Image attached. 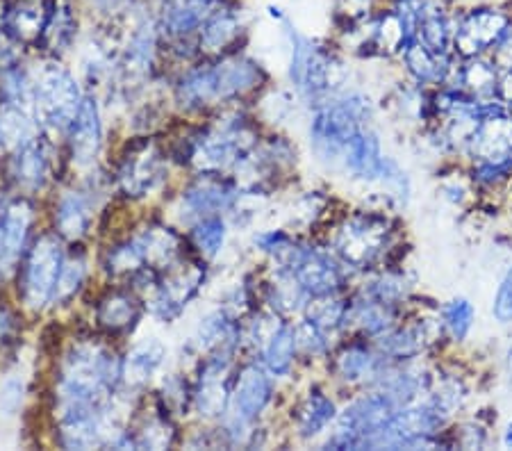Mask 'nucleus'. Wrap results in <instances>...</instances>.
Masks as SVG:
<instances>
[{
    "mask_svg": "<svg viewBox=\"0 0 512 451\" xmlns=\"http://www.w3.org/2000/svg\"><path fill=\"white\" fill-rule=\"evenodd\" d=\"M123 383V358L103 342H76L66 351L55 379L57 422L78 420L110 406Z\"/></svg>",
    "mask_w": 512,
    "mask_h": 451,
    "instance_id": "nucleus-1",
    "label": "nucleus"
},
{
    "mask_svg": "<svg viewBox=\"0 0 512 451\" xmlns=\"http://www.w3.org/2000/svg\"><path fill=\"white\" fill-rule=\"evenodd\" d=\"M267 82V71L246 55L228 53L214 62L189 69L176 85L180 108L198 112L219 103L255 94Z\"/></svg>",
    "mask_w": 512,
    "mask_h": 451,
    "instance_id": "nucleus-2",
    "label": "nucleus"
},
{
    "mask_svg": "<svg viewBox=\"0 0 512 451\" xmlns=\"http://www.w3.org/2000/svg\"><path fill=\"white\" fill-rule=\"evenodd\" d=\"M374 105L360 92L333 96L315 105L310 119V146L324 164H342L346 144L369 126Z\"/></svg>",
    "mask_w": 512,
    "mask_h": 451,
    "instance_id": "nucleus-3",
    "label": "nucleus"
},
{
    "mask_svg": "<svg viewBox=\"0 0 512 451\" xmlns=\"http://www.w3.org/2000/svg\"><path fill=\"white\" fill-rule=\"evenodd\" d=\"M346 69L337 53L321 41H312L292 32V62H289V80L305 103L319 105L337 96L344 85Z\"/></svg>",
    "mask_w": 512,
    "mask_h": 451,
    "instance_id": "nucleus-4",
    "label": "nucleus"
},
{
    "mask_svg": "<svg viewBox=\"0 0 512 451\" xmlns=\"http://www.w3.org/2000/svg\"><path fill=\"white\" fill-rule=\"evenodd\" d=\"M274 401V381L267 367L246 365L237 372L230 392L224 436L230 447H253L258 440L255 422Z\"/></svg>",
    "mask_w": 512,
    "mask_h": 451,
    "instance_id": "nucleus-5",
    "label": "nucleus"
},
{
    "mask_svg": "<svg viewBox=\"0 0 512 451\" xmlns=\"http://www.w3.org/2000/svg\"><path fill=\"white\" fill-rule=\"evenodd\" d=\"M85 94L80 92L76 76L57 62L41 64L32 78L30 105L41 126L53 133H66L82 105Z\"/></svg>",
    "mask_w": 512,
    "mask_h": 451,
    "instance_id": "nucleus-6",
    "label": "nucleus"
},
{
    "mask_svg": "<svg viewBox=\"0 0 512 451\" xmlns=\"http://www.w3.org/2000/svg\"><path fill=\"white\" fill-rule=\"evenodd\" d=\"M255 146H258V133L251 119H246L244 114H230L198 130L192 162L201 171L224 174L228 169H235L237 162L246 158Z\"/></svg>",
    "mask_w": 512,
    "mask_h": 451,
    "instance_id": "nucleus-7",
    "label": "nucleus"
},
{
    "mask_svg": "<svg viewBox=\"0 0 512 451\" xmlns=\"http://www.w3.org/2000/svg\"><path fill=\"white\" fill-rule=\"evenodd\" d=\"M392 219L378 210H360L342 221L335 253L351 269H369L392 249Z\"/></svg>",
    "mask_w": 512,
    "mask_h": 451,
    "instance_id": "nucleus-8",
    "label": "nucleus"
},
{
    "mask_svg": "<svg viewBox=\"0 0 512 451\" xmlns=\"http://www.w3.org/2000/svg\"><path fill=\"white\" fill-rule=\"evenodd\" d=\"M399 406L387 392L374 388L367 395L353 399L342 413H337V426L326 447L333 449H367L369 442L381 433Z\"/></svg>",
    "mask_w": 512,
    "mask_h": 451,
    "instance_id": "nucleus-9",
    "label": "nucleus"
},
{
    "mask_svg": "<svg viewBox=\"0 0 512 451\" xmlns=\"http://www.w3.org/2000/svg\"><path fill=\"white\" fill-rule=\"evenodd\" d=\"M512 28V14L501 5L478 3L456 12L451 51L458 60L487 55Z\"/></svg>",
    "mask_w": 512,
    "mask_h": 451,
    "instance_id": "nucleus-10",
    "label": "nucleus"
},
{
    "mask_svg": "<svg viewBox=\"0 0 512 451\" xmlns=\"http://www.w3.org/2000/svg\"><path fill=\"white\" fill-rule=\"evenodd\" d=\"M64 240L57 233H41L28 251L21 269V297L30 310H44L53 303L57 276L66 258Z\"/></svg>",
    "mask_w": 512,
    "mask_h": 451,
    "instance_id": "nucleus-11",
    "label": "nucleus"
},
{
    "mask_svg": "<svg viewBox=\"0 0 512 451\" xmlns=\"http://www.w3.org/2000/svg\"><path fill=\"white\" fill-rule=\"evenodd\" d=\"M117 187L128 199H144L167 178V158L151 137H135L128 142L117 167Z\"/></svg>",
    "mask_w": 512,
    "mask_h": 451,
    "instance_id": "nucleus-12",
    "label": "nucleus"
},
{
    "mask_svg": "<svg viewBox=\"0 0 512 451\" xmlns=\"http://www.w3.org/2000/svg\"><path fill=\"white\" fill-rule=\"evenodd\" d=\"M208 278L203 260H180L160 276V283L155 285L151 294H146V306L153 317L160 322L171 324L185 313V308L192 303Z\"/></svg>",
    "mask_w": 512,
    "mask_h": 451,
    "instance_id": "nucleus-13",
    "label": "nucleus"
},
{
    "mask_svg": "<svg viewBox=\"0 0 512 451\" xmlns=\"http://www.w3.org/2000/svg\"><path fill=\"white\" fill-rule=\"evenodd\" d=\"M233 383V356H205L194 385V408L208 420L221 417L228 410Z\"/></svg>",
    "mask_w": 512,
    "mask_h": 451,
    "instance_id": "nucleus-14",
    "label": "nucleus"
},
{
    "mask_svg": "<svg viewBox=\"0 0 512 451\" xmlns=\"http://www.w3.org/2000/svg\"><path fill=\"white\" fill-rule=\"evenodd\" d=\"M239 187L233 180L224 178V174H210L201 171V176L187 185V190L180 196L183 215L187 219H203L221 212H230L239 203Z\"/></svg>",
    "mask_w": 512,
    "mask_h": 451,
    "instance_id": "nucleus-15",
    "label": "nucleus"
},
{
    "mask_svg": "<svg viewBox=\"0 0 512 451\" xmlns=\"http://www.w3.org/2000/svg\"><path fill=\"white\" fill-rule=\"evenodd\" d=\"M392 365V360H387L381 351L374 347V342H362L355 340L346 344L333 356V374L342 383L349 385H374L385 374V369Z\"/></svg>",
    "mask_w": 512,
    "mask_h": 451,
    "instance_id": "nucleus-16",
    "label": "nucleus"
},
{
    "mask_svg": "<svg viewBox=\"0 0 512 451\" xmlns=\"http://www.w3.org/2000/svg\"><path fill=\"white\" fill-rule=\"evenodd\" d=\"M66 135H69V151L73 164L80 169L92 167L103 144L101 108H98L94 96L82 98L80 110L76 119H73L71 128L66 130Z\"/></svg>",
    "mask_w": 512,
    "mask_h": 451,
    "instance_id": "nucleus-17",
    "label": "nucleus"
},
{
    "mask_svg": "<svg viewBox=\"0 0 512 451\" xmlns=\"http://www.w3.org/2000/svg\"><path fill=\"white\" fill-rule=\"evenodd\" d=\"M144 306L139 301V294L132 290H117L105 292L101 299H98L96 306V324L101 331L107 335H128L135 331L142 322Z\"/></svg>",
    "mask_w": 512,
    "mask_h": 451,
    "instance_id": "nucleus-18",
    "label": "nucleus"
},
{
    "mask_svg": "<svg viewBox=\"0 0 512 451\" xmlns=\"http://www.w3.org/2000/svg\"><path fill=\"white\" fill-rule=\"evenodd\" d=\"M221 0H164L160 16V32L171 41L183 44L196 32H201L203 23L210 19Z\"/></svg>",
    "mask_w": 512,
    "mask_h": 451,
    "instance_id": "nucleus-19",
    "label": "nucleus"
},
{
    "mask_svg": "<svg viewBox=\"0 0 512 451\" xmlns=\"http://www.w3.org/2000/svg\"><path fill=\"white\" fill-rule=\"evenodd\" d=\"M417 39L431 48L435 55H449L453 44V26L456 12L451 10L449 0H419L417 3Z\"/></svg>",
    "mask_w": 512,
    "mask_h": 451,
    "instance_id": "nucleus-20",
    "label": "nucleus"
},
{
    "mask_svg": "<svg viewBox=\"0 0 512 451\" xmlns=\"http://www.w3.org/2000/svg\"><path fill=\"white\" fill-rule=\"evenodd\" d=\"M94 196L92 190H69L55 205V233L64 242H80L92 231Z\"/></svg>",
    "mask_w": 512,
    "mask_h": 451,
    "instance_id": "nucleus-21",
    "label": "nucleus"
},
{
    "mask_svg": "<svg viewBox=\"0 0 512 451\" xmlns=\"http://www.w3.org/2000/svg\"><path fill=\"white\" fill-rule=\"evenodd\" d=\"M239 344H242V328L228 310H214L205 315L194 335V347L205 356H235Z\"/></svg>",
    "mask_w": 512,
    "mask_h": 451,
    "instance_id": "nucleus-22",
    "label": "nucleus"
},
{
    "mask_svg": "<svg viewBox=\"0 0 512 451\" xmlns=\"http://www.w3.org/2000/svg\"><path fill=\"white\" fill-rule=\"evenodd\" d=\"M55 0H14L7 7V35L21 44H41L48 21H51Z\"/></svg>",
    "mask_w": 512,
    "mask_h": 451,
    "instance_id": "nucleus-23",
    "label": "nucleus"
},
{
    "mask_svg": "<svg viewBox=\"0 0 512 451\" xmlns=\"http://www.w3.org/2000/svg\"><path fill=\"white\" fill-rule=\"evenodd\" d=\"M385 153H383V144L381 137L371 126L362 128L360 133H355L349 144H346L344 155H342V164L346 171L353 178L358 180H367V183H376L378 174H381Z\"/></svg>",
    "mask_w": 512,
    "mask_h": 451,
    "instance_id": "nucleus-24",
    "label": "nucleus"
},
{
    "mask_svg": "<svg viewBox=\"0 0 512 451\" xmlns=\"http://www.w3.org/2000/svg\"><path fill=\"white\" fill-rule=\"evenodd\" d=\"M399 324V306H390L374 297L358 292V297H353L349 303V315H346V328H355L362 338L374 340L378 335Z\"/></svg>",
    "mask_w": 512,
    "mask_h": 451,
    "instance_id": "nucleus-25",
    "label": "nucleus"
},
{
    "mask_svg": "<svg viewBox=\"0 0 512 451\" xmlns=\"http://www.w3.org/2000/svg\"><path fill=\"white\" fill-rule=\"evenodd\" d=\"M135 237L144 251L146 267H153L164 274L180 260H185V240L169 226L148 224L135 233Z\"/></svg>",
    "mask_w": 512,
    "mask_h": 451,
    "instance_id": "nucleus-26",
    "label": "nucleus"
},
{
    "mask_svg": "<svg viewBox=\"0 0 512 451\" xmlns=\"http://www.w3.org/2000/svg\"><path fill=\"white\" fill-rule=\"evenodd\" d=\"M337 420L335 401L326 395V390L310 388L299 399L292 410V422L296 426V436L303 440H312L324 433L330 424Z\"/></svg>",
    "mask_w": 512,
    "mask_h": 451,
    "instance_id": "nucleus-27",
    "label": "nucleus"
},
{
    "mask_svg": "<svg viewBox=\"0 0 512 451\" xmlns=\"http://www.w3.org/2000/svg\"><path fill=\"white\" fill-rule=\"evenodd\" d=\"M14 169L16 178H19V183L26 187V190H44L53 174L51 144H48L41 135L32 137L26 144H21L14 160Z\"/></svg>",
    "mask_w": 512,
    "mask_h": 451,
    "instance_id": "nucleus-28",
    "label": "nucleus"
},
{
    "mask_svg": "<svg viewBox=\"0 0 512 451\" xmlns=\"http://www.w3.org/2000/svg\"><path fill=\"white\" fill-rule=\"evenodd\" d=\"M242 21L235 10L219 5L198 32V51L210 55H228L242 35Z\"/></svg>",
    "mask_w": 512,
    "mask_h": 451,
    "instance_id": "nucleus-29",
    "label": "nucleus"
},
{
    "mask_svg": "<svg viewBox=\"0 0 512 451\" xmlns=\"http://www.w3.org/2000/svg\"><path fill=\"white\" fill-rule=\"evenodd\" d=\"M164 358H167V347L160 340L148 338L137 342L123 358V383L132 385V388H144L158 374Z\"/></svg>",
    "mask_w": 512,
    "mask_h": 451,
    "instance_id": "nucleus-30",
    "label": "nucleus"
},
{
    "mask_svg": "<svg viewBox=\"0 0 512 451\" xmlns=\"http://www.w3.org/2000/svg\"><path fill=\"white\" fill-rule=\"evenodd\" d=\"M171 417L158 401L151 413L139 417L135 429H128L132 449H169L176 442V426Z\"/></svg>",
    "mask_w": 512,
    "mask_h": 451,
    "instance_id": "nucleus-31",
    "label": "nucleus"
},
{
    "mask_svg": "<svg viewBox=\"0 0 512 451\" xmlns=\"http://www.w3.org/2000/svg\"><path fill=\"white\" fill-rule=\"evenodd\" d=\"M460 69L456 71L458 76V87L465 89L467 94L474 98H497L499 89V69L494 67L490 55H478L472 60H460Z\"/></svg>",
    "mask_w": 512,
    "mask_h": 451,
    "instance_id": "nucleus-32",
    "label": "nucleus"
},
{
    "mask_svg": "<svg viewBox=\"0 0 512 451\" xmlns=\"http://www.w3.org/2000/svg\"><path fill=\"white\" fill-rule=\"evenodd\" d=\"M296 351H299V344H296L294 326L280 322L262 347V363L271 376H289L296 360Z\"/></svg>",
    "mask_w": 512,
    "mask_h": 451,
    "instance_id": "nucleus-33",
    "label": "nucleus"
},
{
    "mask_svg": "<svg viewBox=\"0 0 512 451\" xmlns=\"http://www.w3.org/2000/svg\"><path fill=\"white\" fill-rule=\"evenodd\" d=\"M35 224V205L26 199L14 201L7 208L3 217V226H0V244L10 253L12 258H19L23 246L28 242L30 228Z\"/></svg>",
    "mask_w": 512,
    "mask_h": 451,
    "instance_id": "nucleus-34",
    "label": "nucleus"
},
{
    "mask_svg": "<svg viewBox=\"0 0 512 451\" xmlns=\"http://www.w3.org/2000/svg\"><path fill=\"white\" fill-rule=\"evenodd\" d=\"M374 347L381 351V354L392 360V363H415V360L424 354V340L417 333L415 326H399L396 324L392 331H387L378 338L371 340Z\"/></svg>",
    "mask_w": 512,
    "mask_h": 451,
    "instance_id": "nucleus-35",
    "label": "nucleus"
},
{
    "mask_svg": "<svg viewBox=\"0 0 512 451\" xmlns=\"http://www.w3.org/2000/svg\"><path fill=\"white\" fill-rule=\"evenodd\" d=\"M310 297L305 294L303 287L296 281L292 272L276 267L274 281L267 283V303L271 313L276 315H294L299 310H305Z\"/></svg>",
    "mask_w": 512,
    "mask_h": 451,
    "instance_id": "nucleus-36",
    "label": "nucleus"
},
{
    "mask_svg": "<svg viewBox=\"0 0 512 451\" xmlns=\"http://www.w3.org/2000/svg\"><path fill=\"white\" fill-rule=\"evenodd\" d=\"M78 19L73 12L71 0H55L51 21H48L41 44L51 55H62L71 48L73 39H76Z\"/></svg>",
    "mask_w": 512,
    "mask_h": 451,
    "instance_id": "nucleus-37",
    "label": "nucleus"
},
{
    "mask_svg": "<svg viewBox=\"0 0 512 451\" xmlns=\"http://www.w3.org/2000/svg\"><path fill=\"white\" fill-rule=\"evenodd\" d=\"M155 48H158V32L153 26H142L130 37L121 57V67L132 78L148 76L155 64Z\"/></svg>",
    "mask_w": 512,
    "mask_h": 451,
    "instance_id": "nucleus-38",
    "label": "nucleus"
},
{
    "mask_svg": "<svg viewBox=\"0 0 512 451\" xmlns=\"http://www.w3.org/2000/svg\"><path fill=\"white\" fill-rule=\"evenodd\" d=\"M89 274V260L82 251L73 249L71 253H66V258L62 262L60 276H57V285H55V294H53V303L55 306H66L76 299V294L85 287Z\"/></svg>",
    "mask_w": 512,
    "mask_h": 451,
    "instance_id": "nucleus-39",
    "label": "nucleus"
},
{
    "mask_svg": "<svg viewBox=\"0 0 512 451\" xmlns=\"http://www.w3.org/2000/svg\"><path fill=\"white\" fill-rule=\"evenodd\" d=\"M428 401L440 410L444 417H451L465 406L469 397L467 383L456 374H444V376H431V385H428Z\"/></svg>",
    "mask_w": 512,
    "mask_h": 451,
    "instance_id": "nucleus-40",
    "label": "nucleus"
},
{
    "mask_svg": "<svg viewBox=\"0 0 512 451\" xmlns=\"http://www.w3.org/2000/svg\"><path fill=\"white\" fill-rule=\"evenodd\" d=\"M228 237V226L221 215L203 217L194 221L192 233H189V242H192L194 251L201 260H212L219 256V251L224 249Z\"/></svg>",
    "mask_w": 512,
    "mask_h": 451,
    "instance_id": "nucleus-41",
    "label": "nucleus"
},
{
    "mask_svg": "<svg viewBox=\"0 0 512 451\" xmlns=\"http://www.w3.org/2000/svg\"><path fill=\"white\" fill-rule=\"evenodd\" d=\"M437 317H440V324L444 328V335L451 342L462 344L474 328L476 319V308L474 303L465 297H456L444 303V306L437 310Z\"/></svg>",
    "mask_w": 512,
    "mask_h": 451,
    "instance_id": "nucleus-42",
    "label": "nucleus"
},
{
    "mask_svg": "<svg viewBox=\"0 0 512 451\" xmlns=\"http://www.w3.org/2000/svg\"><path fill=\"white\" fill-rule=\"evenodd\" d=\"M146 267V260H144V251L142 246H139L137 237H126V240H121L117 244H112L110 249L105 251L103 256V269L110 276H132L137 274L139 269Z\"/></svg>",
    "mask_w": 512,
    "mask_h": 451,
    "instance_id": "nucleus-43",
    "label": "nucleus"
},
{
    "mask_svg": "<svg viewBox=\"0 0 512 451\" xmlns=\"http://www.w3.org/2000/svg\"><path fill=\"white\" fill-rule=\"evenodd\" d=\"M158 401L173 417H183L194 406V385L183 374H169L162 381Z\"/></svg>",
    "mask_w": 512,
    "mask_h": 451,
    "instance_id": "nucleus-44",
    "label": "nucleus"
},
{
    "mask_svg": "<svg viewBox=\"0 0 512 451\" xmlns=\"http://www.w3.org/2000/svg\"><path fill=\"white\" fill-rule=\"evenodd\" d=\"M376 183L383 185L387 199L394 201L399 208H406L410 201V194H412L410 178L406 174V169H403L394 158H390V155H385L381 174H378Z\"/></svg>",
    "mask_w": 512,
    "mask_h": 451,
    "instance_id": "nucleus-45",
    "label": "nucleus"
},
{
    "mask_svg": "<svg viewBox=\"0 0 512 451\" xmlns=\"http://www.w3.org/2000/svg\"><path fill=\"white\" fill-rule=\"evenodd\" d=\"M472 180L476 185L487 187H499L506 180H512V153L510 155H499V158H485V160H474L472 164Z\"/></svg>",
    "mask_w": 512,
    "mask_h": 451,
    "instance_id": "nucleus-46",
    "label": "nucleus"
},
{
    "mask_svg": "<svg viewBox=\"0 0 512 451\" xmlns=\"http://www.w3.org/2000/svg\"><path fill=\"white\" fill-rule=\"evenodd\" d=\"M296 331V344H299V349L303 351L305 356H324L328 354L330 349V333L324 331L319 324L312 322V319L305 317L303 322H299L294 326Z\"/></svg>",
    "mask_w": 512,
    "mask_h": 451,
    "instance_id": "nucleus-47",
    "label": "nucleus"
},
{
    "mask_svg": "<svg viewBox=\"0 0 512 451\" xmlns=\"http://www.w3.org/2000/svg\"><path fill=\"white\" fill-rule=\"evenodd\" d=\"M492 317L497 319V324L501 326L512 324V267H508V272L503 274L499 290L494 294Z\"/></svg>",
    "mask_w": 512,
    "mask_h": 451,
    "instance_id": "nucleus-48",
    "label": "nucleus"
},
{
    "mask_svg": "<svg viewBox=\"0 0 512 451\" xmlns=\"http://www.w3.org/2000/svg\"><path fill=\"white\" fill-rule=\"evenodd\" d=\"M487 442V431L485 426L476 422H462L456 433H453L451 447H462V449H481Z\"/></svg>",
    "mask_w": 512,
    "mask_h": 451,
    "instance_id": "nucleus-49",
    "label": "nucleus"
},
{
    "mask_svg": "<svg viewBox=\"0 0 512 451\" xmlns=\"http://www.w3.org/2000/svg\"><path fill=\"white\" fill-rule=\"evenodd\" d=\"M490 60L494 62V67L499 69V73L512 69V28L501 37L499 44L492 48Z\"/></svg>",
    "mask_w": 512,
    "mask_h": 451,
    "instance_id": "nucleus-50",
    "label": "nucleus"
},
{
    "mask_svg": "<svg viewBox=\"0 0 512 451\" xmlns=\"http://www.w3.org/2000/svg\"><path fill=\"white\" fill-rule=\"evenodd\" d=\"M497 98L506 105H512V69L503 71L499 76V89H497Z\"/></svg>",
    "mask_w": 512,
    "mask_h": 451,
    "instance_id": "nucleus-51",
    "label": "nucleus"
},
{
    "mask_svg": "<svg viewBox=\"0 0 512 451\" xmlns=\"http://www.w3.org/2000/svg\"><path fill=\"white\" fill-rule=\"evenodd\" d=\"M92 3H94L96 7H101V10L110 12V10H119V7L126 5L128 0H92Z\"/></svg>",
    "mask_w": 512,
    "mask_h": 451,
    "instance_id": "nucleus-52",
    "label": "nucleus"
},
{
    "mask_svg": "<svg viewBox=\"0 0 512 451\" xmlns=\"http://www.w3.org/2000/svg\"><path fill=\"white\" fill-rule=\"evenodd\" d=\"M501 442H503V447H506V449H512V422L506 426V431H503Z\"/></svg>",
    "mask_w": 512,
    "mask_h": 451,
    "instance_id": "nucleus-53",
    "label": "nucleus"
},
{
    "mask_svg": "<svg viewBox=\"0 0 512 451\" xmlns=\"http://www.w3.org/2000/svg\"><path fill=\"white\" fill-rule=\"evenodd\" d=\"M510 369H512V349H510Z\"/></svg>",
    "mask_w": 512,
    "mask_h": 451,
    "instance_id": "nucleus-54",
    "label": "nucleus"
},
{
    "mask_svg": "<svg viewBox=\"0 0 512 451\" xmlns=\"http://www.w3.org/2000/svg\"><path fill=\"white\" fill-rule=\"evenodd\" d=\"M367 3H374V0H367Z\"/></svg>",
    "mask_w": 512,
    "mask_h": 451,
    "instance_id": "nucleus-55",
    "label": "nucleus"
}]
</instances>
